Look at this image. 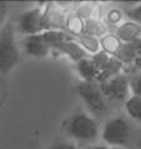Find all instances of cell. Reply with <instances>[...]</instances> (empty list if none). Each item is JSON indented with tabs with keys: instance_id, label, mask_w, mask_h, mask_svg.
Wrapping results in <instances>:
<instances>
[{
	"instance_id": "1",
	"label": "cell",
	"mask_w": 141,
	"mask_h": 149,
	"mask_svg": "<svg viewBox=\"0 0 141 149\" xmlns=\"http://www.w3.org/2000/svg\"><path fill=\"white\" fill-rule=\"evenodd\" d=\"M68 134L76 140L82 142H90L97 138L99 134V125L94 118L89 117L85 113H76L74 114L66 127Z\"/></svg>"
},
{
	"instance_id": "2",
	"label": "cell",
	"mask_w": 141,
	"mask_h": 149,
	"mask_svg": "<svg viewBox=\"0 0 141 149\" xmlns=\"http://www.w3.org/2000/svg\"><path fill=\"white\" fill-rule=\"evenodd\" d=\"M77 93L94 114H102L106 110V97L100 83L82 81L77 85Z\"/></svg>"
},
{
	"instance_id": "3",
	"label": "cell",
	"mask_w": 141,
	"mask_h": 149,
	"mask_svg": "<svg viewBox=\"0 0 141 149\" xmlns=\"http://www.w3.org/2000/svg\"><path fill=\"white\" fill-rule=\"evenodd\" d=\"M19 63V53L15 45L13 28L8 25L3 28L0 38V69L1 72L9 73Z\"/></svg>"
},
{
	"instance_id": "4",
	"label": "cell",
	"mask_w": 141,
	"mask_h": 149,
	"mask_svg": "<svg viewBox=\"0 0 141 149\" xmlns=\"http://www.w3.org/2000/svg\"><path fill=\"white\" fill-rule=\"evenodd\" d=\"M102 140L114 147L127 146L130 139V125L122 118H114L104 125Z\"/></svg>"
},
{
	"instance_id": "5",
	"label": "cell",
	"mask_w": 141,
	"mask_h": 149,
	"mask_svg": "<svg viewBox=\"0 0 141 149\" xmlns=\"http://www.w3.org/2000/svg\"><path fill=\"white\" fill-rule=\"evenodd\" d=\"M18 29L19 31L26 34L28 36L45 33L48 29L44 16V9L36 6L23 13L18 20Z\"/></svg>"
},
{
	"instance_id": "6",
	"label": "cell",
	"mask_w": 141,
	"mask_h": 149,
	"mask_svg": "<svg viewBox=\"0 0 141 149\" xmlns=\"http://www.w3.org/2000/svg\"><path fill=\"white\" fill-rule=\"evenodd\" d=\"M91 58H93L94 63L99 70L97 83H100V84H104L105 81L110 80L111 78L121 74V70L125 68V65L116 56L109 55L102 50L95 55H91Z\"/></svg>"
},
{
	"instance_id": "7",
	"label": "cell",
	"mask_w": 141,
	"mask_h": 149,
	"mask_svg": "<svg viewBox=\"0 0 141 149\" xmlns=\"http://www.w3.org/2000/svg\"><path fill=\"white\" fill-rule=\"evenodd\" d=\"M102 86V92L105 94L106 98L111 99L115 102H127V99L130 98L131 90H130V83H129V77L127 74H119L114 78H111L110 80L105 81Z\"/></svg>"
},
{
	"instance_id": "8",
	"label": "cell",
	"mask_w": 141,
	"mask_h": 149,
	"mask_svg": "<svg viewBox=\"0 0 141 149\" xmlns=\"http://www.w3.org/2000/svg\"><path fill=\"white\" fill-rule=\"evenodd\" d=\"M69 13L56 6L54 1H49L45 4L44 8V16L46 22V29L49 30H57V31H66V20H68Z\"/></svg>"
},
{
	"instance_id": "9",
	"label": "cell",
	"mask_w": 141,
	"mask_h": 149,
	"mask_svg": "<svg viewBox=\"0 0 141 149\" xmlns=\"http://www.w3.org/2000/svg\"><path fill=\"white\" fill-rule=\"evenodd\" d=\"M25 52L30 56L44 58L50 54L51 49L45 41L43 34H36L29 35L25 38Z\"/></svg>"
},
{
	"instance_id": "10",
	"label": "cell",
	"mask_w": 141,
	"mask_h": 149,
	"mask_svg": "<svg viewBox=\"0 0 141 149\" xmlns=\"http://www.w3.org/2000/svg\"><path fill=\"white\" fill-rule=\"evenodd\" d=\"M55 52L57 54L68 55L73 61H75V64L79 63V61H81L82 59H86V58L91 56L89 53L75 40V38L64 41L63 44L57 47V49Z\"/></svg>"
},
{
	"instance_id": "11",
	"label": "cell",
	"mask_w": 141,
	"mask_h": 149,
	"mask_svg": "<svg viewBox=\"0 0 141 149\" xmlns=\"http://www.w3.org/2000/svg\"><path fill=\"white\" fill-rule=\"evenodd\" d=\"M122 43H131V41L141 39V26L134 22H124L113 31Z\"/></svg>"
},
{
	"instance_id": "12",
	"label": "cell",
	"mask_w": 141,
	"mask_h": 149,
	"mask_svg": "<svg viewBox=\"0 0 141 149\" xmlns=\"http://www.w3.org/2000/svg\"><path fill=\"white\" fill-rule=\"evenodd\" d=\"M141 53V40H135L131 43H122L121 48H120L119 53L115 56L125 65L134 64L135 60Z\"/></svg>"
},
{
	"instance_id": "13",
	"label": "cell",
	"mask_w": 141,
	"mask_h": 149,
	"mask_svg": "<svg viewBox=\"0 0 141 149\" xmlns=\"http://www.w3.org/2000/svg\"><path fill=\"white\" fill-rule=\"evenodd\" d=\"M76 72L84 81H97L99 70L95 65L93 58H86L76 63Z\"/></svg>"
},
{
	"instance_id": "14",
	"label": "cell",
	"mask_w": 141,
	"mask_h": 149,
	"mask_svg": "<svg viewBox=\"0 0 141 149\" xmlns=\"http://www.w3.org/2000/svg\"><path fill=\"white\" fill-rule=\"evenodd\" d=\"M85 33L89 35H93L95 38L101 39L102 36L110 33L109 26L105 24V22L101 19H95L91 18L85 22Z\"/></svg>"
},
{
	"instance_id": "15",
	"label": "cell",
	"mask_w": 141,
	"mask_h": 149,
	"mask_svg": "<svg viewBox=\"0 0 141 149\" xmlns=\"http://www.w3.org/2000/svg\"><path fill=\"white\" fill-rule=\"evenodd\" d=\"M75 40L90 55H95L99 52H101V44H100V39L99 38H95L93 35H89L86 33H84L81 35L75 36Z\"/></svg>"
},
{
	"instance_id": "16",
	"label": "cell",
	"mask_w": 141,
	"mask_h": 149,
	"mask_svg": "<svg viewBox=\"0 0 141 149\" xmlns=\"http://www.w3.org/2000/svg\"><path fill=\"white\" fill-rule=\"evenodd\" d=\"M100 44L102 52L107 53L109 55L115 56L119 53L120 48H121L122 41L116 36L115 33H109V34H106L100 39Z\"/></svg>"
},
{
	"instance_id": "17",
	"label": "cell",
	"mask_w": 141,
	"mask_h": 149,
	"mask_svg": "<svg viewBox=\"0 0 141 149\" xmlns=\"http://www.w3.org/2000/svg\"><path fill=\"white\" fill-rule=\"evenodd\" d=\"M44 39L48 43V45L50 47L51 52H55L57 47L61 45L64 41L69 40V39H74V36L68 34L66 31H57V30H49L43 33Z\"/></svg>"
},
{
	"instance_id": "18",
	"label": "cell",
	"mask_w": 141,
	"mask_h": 149,
	"mask_svg": "<svg viewBox=\"0 0 141 149\" xmlns=\"http://www.w3.org/2000/svg\"><path fill=\"white\" fill-rule=\"evenodd\" d=\"M66 33L71 36H77L85 33V22L80 19L79 16L74 13H69L68 20H66Z\"/></svg>"
},
{
	"instance_id": "19",
	"label": "cell",
	"mask_w": 141,
	"mask_h": 149,
	"mask_svg": "<svg viewBox=\"0 0 141 149\" xmlns=\"http://www.w3.org/2000/svg\"><path fill=\"white\" fill-rule=\"evenodd\" d=\"M97 6V3L95 1H81L74 8V13H75L79 18L82 19L84 22L93 18V15L95 13V9Z\"/></svg>"
},
{
	"instance_id": "20",
	"label": "cell",
	"mask_w": 141,
	"mask_h": 149,
	"mask_svg": "<svg viewBox=\"0 0 141 149\" xmlns=\"http://www.w3.org/2000/svg\"><path fill=\"white\" fill-rule=\"evenodd\" d=\"M125 108L127 114L132 119L138 122H141V97L138 95H131L125 103Z\"/></svg>"
},
{
	"instance_id": "21",
	"label": "cell",
	"mask_w": 141,
	"mask_h": 149,
	"mask_svg": "<svg viewBox=\"0 0 141 149\" xmlns=\"http://www.w3.org/2000/svg\"><path fill=\"white\" fill-rule=\"evenodd\" d=\"M122 18H124V13L120 9H110V10H107V13H105L104 22L109 26V29L115 30L120 24L124 23Z\"/></svg>"
},
{
	"instance_id": "22",
	"label": "cell",
	"mask_w": 141,
	"mask_h": 149,
	"mask_svg": "<svg viewBox=\"0 0 141 149\" xmlns=\"http://www.w3.org/2000/svg\"><path fill=\"white\" fill-rule=\"evenodd\" d=\"M132 95L141 97V69H131L127 73Z\"/></svg>"
},
{
	"instance_id": "23",
	"label": "cell",
	"mask_w": 141,
	"mask_h": 149,
	"mask_svg": "<svg viewBox=\"0 0 141 149\" xmlns=\"http://www.w3.org/2000/svg\"><path fill=\"white\" fill-rule=\"evenodd\" d=\"M124 14L126 15V18L130 20V22H134L141 26V3L135 6L126 8Z\"/></svg>"
},
{
	"instance_id": "24",
	"label": "cell",
	"mask_w": 141,
	"mask_h": 149,
	"mask_svg": "<svg viewBox=\"0 0 141 149\" xmlns=\"http://www.w3.org/2000/svg\"><path fill=\"white\" fill-rule=\"evenodd\" d=\"M50 149H77V148L71 143L61 142V143H56L55 146H53Z\"/></svg>"
},
{
	"instance_id": "25",
	"label": "cell",
	"mask_w": 141,
	"mask_h": 149,
	"mask_svg": "<svg viewBox=\"0 0 141 149\" xmlns=\"http://www.w3.org/2000/svg\"><path fill=\"white\" fill-rule=\"evenodd\" d=\"M132 69H141V53H140V55L138 56V59L135 60L134 68H132Z\"/></svg>"
},
{
	"instance_id": "26",
	"label": "cell",
	"mask_w": 141,
	"mask_h": 149,
	"mask_svg": "<svg viewBox=\"0 0 141 149\" xmlns=\"http://www.w3.org/2000/svg\"><path fill=\"white\" fill-rule=\"evenodd\" d=\"M90 149H107L105 146H95L93 148H90Z\"/></svg>"
},
{
	"instance_id": "27",
	"label": "cell",
	"mask_w": 141,
	"mask_h": 149,
	"mask_svg": "<svg viewBox=\"0 0 141 149\" xmlns=\"http://www.w3.org/2000/svg\"><path fill=\"white\" fill-rule=\"evenodd\" d=\"M111 149H121V148H119V147H114V148H111Z\"/></svg>"
},
{
	"instance_id": "28",
	"label": "cell",
	"mask_w": 141,
	"mask_h": 149,
	"mask_svg": "<svg viewBox=\"0 0 141 149\" xmlns=\"http://www.w3.org/2000/svg\"><path fill=\"white\" fill-rule=\"evenodd\" d=\"M140 40H141V39H140Z\"/></svg>"
}]
</instances>
